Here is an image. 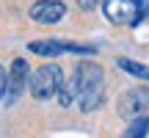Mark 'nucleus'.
<instances>
[{
    "instance_id": "nucleus-12",
    "label": "nucleus",
    "mask_w": 149,
    "mask_h": 138,
    "mask_svg": "<svg viewBox=\"0 0 149 138\" xmlns=\"http://www.w3.org/2000/svg\"><path fill=\"white\" fill-rule=\"evenodd\" d=\"M138 17H141V20L149 17V0H138Z\"/></svg>"
},
{
    "instance_id": "nucleus-13",
    "label": "nucleus",
    "mask_w": 149,
    "mask_h": 138,
    "mask_svg": "<svg viewBox=\"0 0 149 138\" xmlns=\"http://www.w3.org/2000/svg\"><path fill=\"white\" fill-rule=\"evenodd\" d=\"M97 3H100V0H77V6L83 11H91V8H97Z\"/></svg>"
},
{
    "instance_id": "nucleus-1",
    "label": "nucleus",
    "mask_w": 149,
    "mask_h": 138,
    "mask_svg": "<svg viewBox=\"0 0 149 138\" xmlns=\"http://www.w3.org/2000/svg\"><path fill=\"white\" fill-rule=\"evenodd\" d=\"M102 80H105V72H102L100 64H94V61H80L77 64L74 77H72V91L77 97V105H80L83 113L100 108V102H102Z\"/></svg>"
},
{
    "instance_id": "nucleus-6",
    "label": "nucleus",
    "mask_w": 149,
    "mask_h": 138,
    "mask_svg": "<svg viewBox=\"0 0 149 138\" xmlns=\"http://www.w3.org/2000/svg\"><path fill=\"white\" fill-rule=\"evenodd\" d=\"M66 17V3L61 0H39L31 6V20L42 22V25H55Z\"/></svg>"
},
{
    "instance_id": "nucleus-3",
    "label": "nucleus",
    "mask_w": 149,
    "mask_h": 138,
    "mask_svg": "<svg viewBox=\"0 0 149 138\" xmlns=\"http://www.w3.org/2000/svg\"><path fill=\"white\" fill-rule=\"evenodd\" d=\"M102 11H105L108 22L113 25H138V0H105L102 3Z\"/></svg>"
},
{
    "instance_id": "nucleus-10",
    "label": "nucleus",
    "mask_w": 149,
    "mask_h": 138,
    "mask_svg": "<svg viewBox=\"0 0 149 138\" xmlns=\"http://www.w3.org/2000/svg\"><path fill=\"white\" fill-rule=\"evenodd\" d=\"M55 94H58V102H61V105H64V108H69V105H72V100H74L72 83H69V86H64V83H61V89L55 91Z\"/></svg>"
},
{
    "instance_id": "nucleus-7",
    "label": "nucleus",
    "mask_w": 149,
    "mask_h": 138,
    "mask_svg": "<svg viewBox=\"0 0 149 138\" xmlns=\"http://www.w3.org/2000/svg\"><path fill=\"white\" fill-rule=\"evenodd\" d=\"M31 53L42 55V58H55V55L69 53V44H64V42H31Z\"/></svg>"
},
{
    "instance_id": "nucleus-11",
    "label": "nucleus",
    "mask_w": 149,
    "mask_h": 138,
    "mask_svg": "<svg viewBox=\"0 0 149 138\" xmlns=\"http://www.w3.org/2000/svg\"><path fill=\"white\" fill-rule=\"evenodd\" d=\"M6 86H8V75H6L3 64H0V100H3V97H6Z\"/></svg>"
},
{
    "instance_id": "nucleus-9",
    "label": "nucleus",
    "mask_w": 149,
    "mask_h": 138,
    "mask_svg": "<svg viewBox=\"0 0 149 138\" xmlns=\"http://www.w3.org/2000/svg\"><path fill=\"white\" fill-rule=\"evenodd\" d=\"M146 130H149V119L135 116L133 122H130V127L124 130V135H122V138H144V135H146Z\"/></svg>"
},
{
    "instance_id": "nucleus-5",
    "label": "nucleus",
    "mask_w": 149,
    "mask_h": 138,
    "mask_svg": "<svg viewBox=\"0 0 149 138\" xmlns=\"http://www.w3.org/2000/svg\"><path fill=\"white\" fill-rule=\"evenodd\" d=\"M149 108V89L138 86V89H130L119 97V113L124 119H135L138 113H144Z\"/></svg>"
},
{
    "instance_id": "nucleus-8",
    "label": "nucleus",
    "mask_w": 149,
    "mask_h": 138,
    "mask_svg": "<svg viewBox=\"0 0 149 138\" xmlns=\"http://www.w3.org/2000/svg\"><path fill=\"white\" fill-rule=\"evenodd\" d=\"M119 66L124 69L127 75H133V77H141V80H149V66L144 64H138V61H130V58H119L116 61Z\"/></svg>"
},
{
    "instance_id": "nucleus-4",
    "label": "nucleus",
    "mask_w": 149,
    "mask_h": 138,
    "mask_svg": "<svg viewBox=\"0 0 149 138\" xmlns=\"http://www.w3.org/2000/svg\"><path fill=\"white\" fill-rule=\"evenodd\" d=\"M28 77H31L28 61L25 58H14L11 72H8V86H6V102H8V105H14L22 97V91H25V86H28Z\"/></svg>"
},
{
    "instance_id": "nucleus-2",
    "label": "nucleus",
    "mask_w": 149,
    "mask_h": 138,
    "mask_svg": "<svg viewBox=\"0 0 149 138\" xmlns=\"http://www.w3.org/2000/svg\"><path fill=\"white\" fill-rule=\"evenodd\" d=\"M61 83H64V72H61L58 64H44L28 77V89H31V94L36 97V100L53 97L55 91L61 89Z\"/></svg>"
}]
</instances>
